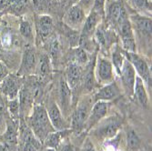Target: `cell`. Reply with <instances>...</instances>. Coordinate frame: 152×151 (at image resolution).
Segmentation results:
<instances>
[{"label": "cell", "mask_w": 152, "mask_h": 151, "mask_svg": "<svg viewBox=\"0 0 152 151\" xmlns=\"http://www.w3.org/2000/svg\"><path fill=\"white\" fill-rule=\"evenodd\" d=\"M85 19V11L78 5H74L68 8L64 17L65 24L72 29H77L80 26L84 24Z\"/></svg>", "instance_id": "obj_9"}, {"label": "cell", "mask_w": 152, "mask_h": 151, "mask_svg": "<svg viewBox=\"0 0 152 151\" xmlns=\"http://www.w3.org/2000/svg\"><path fill=\"white\" fill-rule=\"evenodd\" d=\"M101 19V17L98 15L96 12L91 11L89 16L85 19L84 24H83V28H82V33L79 37V42H83V41L87 40H91V36L96 31V28L98 27V24L99 23Z\"/></svg>", "instance_id": "obj_13"}, {"label": "cell", "mask_w": 152, "mask_h": 151, "mask_svg": "<svg viewBox=\"0 0 152 151\" xmlns=\"http://www.w3.org/2000/svg\"><path fill=\"white\" fill-rule=\"evenodd\" d=\"M75 63H77L79 66L82 65H86L88 62V53L85 49L83 48H78L76 50V55H75Z\"/></svg>", "instance_id": "obj_30"}, {"label": "cell", "mask_w": 152, "mask_h": 151, "mask_svg": "<svg viewBox=\"0 0 152 151\" xmlns=\"http://www.w3.org/2000/svg\"><path fill=\"white\" fill-rule=\"evenodd\" d=\"M51 66L50 61L48 56L42 55L39 58H37V62L36 66V74L40 77H46L50 74Z\"/></svg>", "instance_id": "obj_22"}, {"label": "cell", "mask_w": 152, "mask_h": 151, "mask_svg": "<svg viewBox=\"0 0 152 151\" xmlns=\"http://www.w3.org/2000/svg\"><path fill=\"white\" fill-rule=\"evenodd\" d=\"M124 56L127 58V60L132 65L134 69L144 82V84L148 86L149 89H151V70L148 65L147 61L140 57V55L136 54V52H124Z\"/></svg>", "instance_id": "obj_2"}, {"label": "cell", "mask_w": 152, "mask_h": 151, "mask_svg": "<svg viewBox=\"0 0 152 151\" xmlns=\"http://www.w3.org/2000/svg\"><path fill=\"white\" fill-rule=\"evenodd\" d=\"M136 76H137V73L134 69V67L127 59H125L121 70L119 72V77H120L121 84H122L124 90H125L126 93L129 96H130V97H133V90H134V86H135Z\"/></svg>", "instance_id": "obj_7"}, {"label": "cell", "mask_w": 152, "mask_h": 151, "mask_svg": "<svg viewBox=\"0 0 152 151\" xmlns=\"http://www.w3.org/2000/svg\"><path fill=\"white\" fill-rule=\"evenodd\" d=\"M37 62V58L35 50L32 47H27L25 49L23 58L20 65V68L18 72V76L25 77L29 76L36 70V66Z\"/></svg>", "instance_id": "obj_8"}, {"label": "cell", "mask_w": 152, "mask_h": 151, "mask_svg": "<svg viewBox=\"0 0 152 151\" xmlns=\"http://www.w3.org/2000/svg\"><path fill=\"white\" fill-rule=\"evenodd\" d=\"M83 70L81 66L77 65L75 62H71L67 66L66 70V81L71 89L75 88L79 83H81V77H82Z\"/></svg>", "instance_id": "obj_17"}, {"label": "cell", "mask_w": 152, "mask_h": 151, "mask_svg": "<svg viewBox=\"0 0 152 151\" xmlns=\"http://www.w3.org/2000/svg\"><path fill=\"white\" fill-rule=\"evenodd\" d=\"M105 13L107 14V22L116 27L118 20L125 16L127 13L126 8L124 7L123 4L119 1H110L105 5Z\"/></svg>", "instance_id": "obj_10"}, {"label": "cell", "mask_w": 152, "mask_h": 151, "mask_svg": "<svg viewBox=\"0 0 152 151\" xmlns=\"http://www.w3.org/2000/svg\"><path fill=\"white\" fill-rule=\"evenodd\" d=\"M7 75H8V71L7 69V67L3 66L2 64H0V82H1Z\"/></svg>", "instance_id": "obj_36"}, {"label": "cell", "mask_w": 152, "mask_h": 151, "mask_svg": "<svg viewBox=\"0 0 152 151\" xmlns=\"http://www.w3.org/2000/svg\"><path fill=\"white\" fill-rule=\"evenodd\" d=\"M140 139L133 129H129L127 132V144L130 149H139L140 147Z\"/></svg>", "instance_id": "obj_26"}, {"label": "cell", "mask_w": 152, "mask_h": 151, "mask_svg": "<svg viewBox=\"0 0 152 151\" xmlns=\"http://www.w3.org/2000/svg\"><path fill=\"white\" fill-rule=\"evenodd\" d=\"M19 32L22 36L26 38L27 40H32L33 39V30L32 26L28 21L22 20L19 26Z\"/></svg>", "instance_id": "obj_28"}, {"label": "cell", "mask_w": 152, "mask_h": 151, "mask_svg": "<svg viewBox=\"0 0 152 151\" xmlns=\"http://www.w3.org/2000/svg\"><path fill=\"white\" fill-rule=\"evenodd\" d=\"M47 112H48L51 124L56 131L65 130L67 128L66 123L62 116V112L60 110L59 107L56 104V102H54V101L49 102V106H48Z\"/></svg>", "instance_id": "obj_14"}, {"label": "cell", "mask_w": 152, "mask_h": 151, "mask_svg": "<svg viewBox=\"0 0 152 151\" xmlns=\"http://www.w3.org/2000/svg\"><path fill=\"white\" fill-rule=\"evenodd\" d=\"M29 126L39 141H44L49 133L56 131L50 122L47 109L41 105L33 106V111L29 118Z\"/></svg>", "instance_id": "obj_1"}, {"label": "cell", "mask_w": 152, "mask_h": 151, "mask_svg": "<svg viewBox=\"0 0 152 151\" xmlns=\"http://www.w3.org/2000/svg\"><path fill=\"white\" fill-rule=\"evenodd\" d=\"M21 141L23 151H38L40 147V142L34 135L32 130L27 126H22L21 128Z\"/></svg>", "instance_id": "obj_16"}, {"label": "cell", "mask_w": 152, "mask_h": 151, "mask_svg": "<svg viewBox=\"0 0 152 151\" xmlns=\"http://www.w3.org/2000/svg\"><path fill=\"white\" fill-rule=\"evenodd\" d=\"M129 4L137 10L140 11H151V4L148 0H128Z\"/></svg>", "instance_id": "obj_29"}, {"label": "cell", "mask_w": 152, "mask_h": 151, "mask_svg": "<svg viewBox=\"0 0 152 151\" xmlns=\"http://www.w3.org/2000/svg\"><path fill=\"white\" fill-rule=\"evenodd\" d=\"M66 130H61V131H54L52 133H49L48 135V136L46 138V139L44 140L46 146L48 148H52V149H55L57 148L59 144H60V141H61V139H62V135L64 132H66Z\"/></svg>", "instance_id": "obj_24"}, {"label": "cell", "mask_w": 152, "mask_h": 151, "mask_svg": "<svg viewBox=\"0 0 152 151\" xmlns=\"http://www.w3.org/2000/svg\"><path fill=\"white\" fill-rule=\"evenodd\" d=\"M8 107H9V111L13 116H18L19 112V102H18V98L8 100Z\"/></svg>", "instance_id": "obj_32"}, {"label": "cell", "mask_w": 152, "mask_h": 151, "mask_svg": "<svg viewBox=\"0 0 152 151\" xmlns=\"http://www.w3.org/2000/svg\"><path fill=\"white\" fill-rule=\"evenodd\" d=\"M17 138H18L17 126L13 122H7V128L5 133L6 141L10 145H14L17 143Z\"/></svg>", "instance_id": "obj_25"}, {"label": "cell", "mask_w": 152, "mask_h": 151, "mask_svg": "<svg viewBox=\"0 0 152 151\" xmlns=\"http://www.w3.org/2000/svg\"><path fill=\"white\" fill-rule=\"evenodd\" d=\"M63 151H73V149H72V147L69 145H67V146H65L64 147Z\"/></svg>", "instance_id": "obj_37"}, {"label": "cell", "mask_w": 152, "mask_h": 151, "mask_svg": "<svg viewBox=\"0 0 152 151\" xmlns=\"http://www.w3.org/2000/svg\"><path fill=\"white\" fill-rule=\"evenodd\" d=\"M85 151H96V150H95L92 147H87V148H86V150H85Z\"/></svg>", "instance_id": "obj_38"}, {"label": "cell", "mask_w": 152, "mask_h": 151, "mask_svg": "<svg viewBox=\"0 0 152 151\" xmlns=\"http://www.w3.org/2000/svg\"><path fill=\"white\" fill-rule=\"evenodd\" d=\"M120 126V123L118 119H107L98 129L96 130V134L99 136V138L104 139H111L117 134Z\"/></svg>", "instance_id": "obj_18"}, {"label": "cell", "mask_w": 152, "mask_h": 151, "mask_svg": "<svg viewBox=\"0 0 152 151\" xmlns=\"http://www.w3.org/2000/svg\"><path fill=\"white\" fill-rule=\"evenodd\" d=\"M124 61H125V58H124L123 54L121 53V50L119 48H117L112 55V65L113 67L115 68V70L117 71L118 74H119L122 66L124 64Z\"/></svg>", "instance_id": "obj_27"}, {"label": "cell", "mask_w": 152, "mask_h": 151, "mask_svg": "<svg viewBox=\"0 0 152 151\" xmlns=\"http://www.w3.org/2000/svg\"><path fill=\"white\" fill-rule=\"evenodd\" d=\"M37 28L38 34L42 37H47L53 29V19L51 17L44 15L40 16L37 21Z\"/></svg>", "instance_id": "obj_20"}, {"label": "cell", "mask_w": 152, "mask_h": 151, "mask_svg": "<svg viewBox=\"0 0 152 151\" xmlns=\"http://www.w3.org/2000/svg\"><path fill=\"white\" fill-rule=\"evenodd\" d=\"M132 20L135 23L136 28L140 33L151 37V18L145 17H132Z\"/></svg>", "instance_id": "obj_21"}, {"label": "cell", "mask_w": 152, "mask_h": 151, "mask_svg": "<svg viewBox=\"0 0 152 151\" xmlns=\"http://www.w3.org/2000/svg\"><path fill=\"white\" fill-rule=\"evenodd\" d=\"M108 103L106 101H96L93 105L89 116L88 117V120L86 122V126L88 127V128H91L95 125L99 124V121L105 117V116L107 113L108 110Z\"/></svg>", "instance_id": "obj_12"}, {"label": "cell", "mask_w": 152, "mask_h": 151, "mask_svg": "<svg viewBox=\"0 0 152 151\" xmlns=\"http://www.w3.org/2000/svg\"><path fill=\"white\" fill-rule=\"evenodd\" d=\"M96 77L99 83L105 85L114 81V67L111 61L99 58L96 65Z\"/></svg>", "instance_id": "obj_6"}, {"label": "cell", "mask_w": 152, "mask_h": 151, "mask_svg": "<svg viewBox=\"0 0 152 151\" xmlns=\"http://www.w3.org/2000/svg\"><path fill=\"white\" fill-rule=\"evenodd\" d=\"M5 107L4 103L0 100V128H2L5 123Z\"/></svg>", "instance_id": "obj_35"}, {"label": "cell", "mask_w": 152, "mask_h": 151, "mask_svg": "<svg viewBox=\"0 0 152 151\" xmlns=\"http://www.w3.org/2000/svg\"><path fill=\"white\" fill-rule=\"evenodd\" d=\"M133 96L136 98L142 107H148V92L146 89V86L144 84L143 80L139 77L136 76V80H135V86H134V90H133Z\"/></svg>", "instance_id": "obj_19"}, {"label": "cell", "mask_w": 152, "mask_h": 151, "mask_svg": "<svg viewBox=\"0 0 152 151\" xmlns=\"http://www.w3.org/2000/svg\"><path fill=\"white\" fill-rule=\"evenodd\" d=\"M95 0H79L78 2V6L83 9V10H87L88 8H90L91 7H93Z\"/></svg>", "instance_id": "obj_34"}, {"label": "cell", "mask_w": 152, "mask_h": 151, "mask_svg": "<svg viewBox=\"0 0 152 151\" xmlns=\"http://www.w3.org/2000/svg\"><path fill=\"white\" fill-rule=\"evenodd\" d=\"M45 151H55V149H52V148H47Z\"/></svg>", "instance_id": "obj_39"}, {"label": "cell", "mask_w": 152, "mask_h": 151, "mask_svg": "<svg viewBox=\"0 0 152 151\" xmlns=\"http://www.w3.org/2000/svg\"><path fill=\"white\" fill-rule=\"evenodd\" d=\"M120 95V89L118 84L115 81H112L111 83L106 84L102 87L94 96V101H109L117 98Z\"/></svg>", "instance_id": "obj_15"}, {"label": "cell", "mask_w": 152, "mask_h": 151, "mask_svg": "<svg viewBox=\"0 0 152 151\" xmlns=\"http://www.w3.org/2000/svg\"><path fill=\"white\" fill-rule=\"evenodd\" d=\"M105 5H106V0H95L92 11L96 12L98 15L103 18L105 15Z\"/></svg>", "instance_id": "obj_31"}, {"label": "cell", "mask_w": 152, "mask_h": 151, "mask_svg": "<svg viewBox=\"0 0 152 151\" xmlns=\"http://www.w3.org/2000/svg\"><path fill=\"white\" fill-rule=\"evenodd\" d=\"M116 28L121 37L123 47L128 52H135L136 51V43L134 39L132 25L129 19L128 14L123 16L118 22Z\"/></svg>", "instance_id": "obj_4"}, {"label": "cell", "mask_w": 152, "mask_h": 151, "mask_svg": "<svg viewBox=\"0 0 152 151\" xmlns=\"http://www.w3.org/2000/svg\"><path fill=\"white\" fill-rule=\"evenodd\" d=\"M71 1L74 2V3H77V2L78 3V2H79V0H71Z\"/></svg>", "instance_id": "obj_40"}, {"label": "cell", "mask_w": 152, "mask_h": 151, "mask_svg": "<svg viewBox=\"0 0 152 151\" xmlns=\"http://www.w3.org/2000/svg\"><path fill=\"white\" fill-rule=\"evenodd\" d=\"M95 36L98 41L99 45L101 46V47H109L110 44L113 42V38L115 35H111L109 31H107L103 26H99L96 28Z\"/></svg>", "instance_id": "obj_23"}, {"label": "cell", "mask_w": 152, "mask_h": 151, "mask_svg": "<svg viewBox=\"0 0 152 151\" xmlns=\"http://www.w3.org/2000/svg\"><path fill=\"white\" fill-rule=\"evenodd\" d=\"M93 100L94 98H92L91 97H86L79 102L78 106L77 107V109L72 116L71 123V127L75 131L78 132L84 128V126H86V122L93 107Z\"/></svg>", "instance_id": "obj_3"}, {"label": "cell", "mask_w": 152, "mask_h": 151, "mask_svg": "<svg viewBox=\"0 0 152 151\" xmlns=\"http://www.w3.org/2000/svg\"><path fill=\"white\" fill-rule=\"evenodd\" d=\"M22 86L23 79L21 77L7 75L1 81V91L8 100H12L18 97V93Z\"/></svg>", "instance_id": "obj_5"}, {"label": "cell", "mask_w": 152, "mask_h": 151, "mask_svg": "<svg viewBox=\"0 0 152 151\" xmlns=\"http://www.w3.org/2000/svg\"><path fill=\"white\" fill-rule=\"evenodd\" d=\"M71 88L68 87L65 77H61L58 82V98L60 110L63 114H67L71 107Z\"/></svg>", "instance_id": "obj_11"}, {"label": "cell", "mask_w": 152, "mask_h": 151, "mask_svg": "<svg viewBox=\"0 0 152 151\" xmlns=\"http://www.w3.org/2000/svg\"><path fill=\"white\" fill-rule=\"evenodd\" d=\"M51 2V0H33L34 7L37 10H43L46 7H48L49 3Z\"/></svg>", "instance_id": "obj_33"}]
</instances>
